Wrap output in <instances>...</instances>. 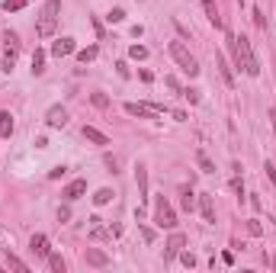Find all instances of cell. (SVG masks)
Returning <instances> with one entry per match:
<instances>
[{"label": "cell", "instance_id": "f6af8a7d", "mask_svg": "<svg viewBox=\"0 0 276 273\" xmlns=\"http://www.w3.org/2000/svg\"><path fill=\"white\" fill-rule=\"evenodd\" d=\"M270 126H273V135H276V110H270Z\"/></svg>", "mask_w": 276, "mask_h": 273}, {"label": "cell", "instance_id": "f1b7e54d", "mask_svg": "<svg viewBox=\"0 0 276 273\" xmlns=\"http://www.w3.org/2000/svg\"><path fill=\"white\" fill-rule=\"evenodd\" d=\"M90 103H93V106H100V110H106V106H109V96H106V93H93Z\"/></svg>", "mask_w": 276, "mask_h": 273}, {"label": "cell", "instance_id": "d590c367", "mask_svg": "<svg viewBox=\"0 0 276 273\" xmlns=\"http://www.w3.org/2000/svg\"><path fill=\"white\" fill-rule=\"evenodd\" d=\"M180 260H183L186 267H196V257H193V254H189V251H180Z\"/></svg>", "mask_w": 276, "mask_h": 273}, {"label": "cell", "instance_id": "5bb4252c", "mask_svg": "<svg viewBox=\"0 0 276 273\" xmlns=\"http://www.w3.org/2000/svg\"><path fill=\"white\" fill-rule=\"evenodd\" d=\"M71 51H74V39L71 36L55 39V45H51V55H55V58H64V55H71Z\"/></svg>", "mask_w": 276, "mask_h": 273}, {"label": "cell", "instance_id": "ba28073f", "mask_svg": "<svg viewBox=\"0 0 276 273\" xmlns=\"http://www.w3.org/2000/svg\"><path fill=\"white\" fill-rule=\"evenodd\" d=\"M84 193H87V180H71V183L61 190V196H64L67 202H74V199H81Z\"/></svg>", "mask_w": 276, "mask_h": 273}, {"label": "cell", "instance_id": "7402d4cb", "mask_svg": "<svg viewBox=\"0 0 276 273\" xmlns=\"http://www.w3.org/2000/svg\"><path fill=\"white\" fill-rule=\"evenodd\" d=\"M97 55H100V48H97V45H87V48L77 51V61H81V65H87V61H93Z\"/></svg>", "mask_w": 276, "mask_h": 273}, {"label": "cell", "instance_id": "8992f818", "mask_svg": "<svg viewBox=\"0 0 276 273\" xmlns=\"http://www.w3.org/2000/svg\"><path fill=\"white\" fill-rule=\"evenodd\" d=\"M45 122H48L51 129H64V126H67V110H64V106H58V103H55V106H48Z\"/></svg>", "mask_w": 276, "mask_h": 273}, {"label": "cell", "instance_id": "d4e9b609", "mask_svg": "<svg viewBox=\"0 0 276 273\" xmlns=\"http://www.w3.org/2000/svg\"><path fill=\"white\" fill-rule=\"evenodd\" d=\"M26 7H29V0H7L4 10L7 13H16V10H26Z\"/></svg>", "mask_w": 276, "mask_h": 273}, {"label": "cell", "instance_id": "1f68e13d", "mask_svg": "<svg viewBox=\"0 0 276 273\" xmlns=\"http://www.w3.org/2000/svg\"><path fill=\"white\" fill-rule=\"evenodd\" d=\"M106 20H109V23H122V20H125V10H119V7H113Z\"/></svg>", "mask_w": 276, "mask_h": 273}, {"label": "cell", "instance_id": "52a82bcc", "mask_svg": "<svg viewBox=\"0 0 276 273\" xmlns=\"http://www.w3.org/2000/svg\"><path fill=\"white\" fill-rule=\"evenodd\" d=\"M215 68H219V74H222V81H225L228 87H235V68L225 61V55L222 51H215Z\"/></svg>", "mask_w": 276, "mask_h": 273}, {"label": "cell", "instance_id": "484cf974", "mask_svg": "<svg viewBox=\"0 0 276 273\" xmlns=\"http://www.w3.org/2000/svg\"><path fill=\"white\" fill-rule=\"evenodd\" d=\"M4 42H7V48H16V51H20V36H16L13 29H7V32H4Z\"/></svg>", "mask_w": 276, "mask_h": 273}, {"label": "cell", "instance_id": "3957f363", "mask_svg": "<svg viewBox=\"0 0 276 273\" xmlns=\"http://www.w3.org/2000/svg\"><path fill=\"white\" fill-rule=\"evenodd\" d=\"M167 51H170V58H174L177 65H180V71H186L189 77H196V74H199V61L189 55V48L183 45V42H170V45H167Z\"/></svg>", "mask_w": 276, "mask_h": 273}, {"label": "cell", "instance_id": "6da1fadb", "mask_svg": "<svg viewBox=\"0 0 276 273\" xmlns=\"http://www.w3.org/2000/svg\"><path fill=\"white\" fill-rule=\"evenodd\" d=\"M228 48H231V55H235V68H238V71H244L247 77L260 74V61H257V55L251 51V42H247L244 36H231V32H228Z\"/></svg>", "mask_w": 276, "mask_h": 273}, {"label": "cell", "instance_id": "bcb514c9", "mask_svg": "<svg viewBox=\"0 0 276 273\" xmlns=\"http://www.w3.org/2000/svg\"><path fill=\"white\" fill-rule=\"evenodd\" d=\"M273 270H276V257H273Z\"/></svg>", "mask_w": 276, "mask_h": 273}, {"label": "cell", "instance_id": "ee69618b", "mask_svg": "<svg viewBox=\"0 0 276 273\" xmlns=\"http://www.w3.org/2000/svg\"><path fill=\"white\" fill-rule=\"evenodd\" d=\"M138 77H142L145 84H151V81H154V74H151V71H138Z\"/></svg>", "mask_w": 276, "mask_h": 273}, {"label": "cell", "instance_id": "8d00e7d4", "mask_svg": "<svg viewBox=\"0 0 276 273\" xmlns=\"http://www.w3.org/2000/svg\"><path fill=\"white\" fill-rule=\"evenodd\" d=\"M247 232H251V235H263V225L254 219V222H247Z\"/></svg>", "mask_w": 276, "mask_h": 273}, {"label": "cell", "instance_id": "f35d334b", "mask_svg": "<svg viewBox=\"0 0 276 273\" xmlns=\"http://www.w3.org/2000/svg\"><path fill=\"white\" fill-rule=\"evenodd\" d=\"M116 71H119V77H128V74H132V71H128V65H125V61H116Z\"/></svg>", "mask_w": 276, "mask_h": 273}, {"label": "cell", "instance_id": "2e32d148", "mask_svg": "<svg viewBox=\"0 0 276 273\" xmlns=\"http://www.w3.org/2000/svg\"><path fill=\"white\" fill-rule=\"evenodd\" d=\"M13 129H16V122H13V116H10V113H0V138H10L13 135Z\"/></svg>", "mask_w": 276, "mask_h": 273}, {"label": "cell", "instance_id": "277c9868", "mask_svg": "<svg viewBox=\"0 0 276 273\" xmlns=\"http://www.w3.org/2000/svg\"><path fill=\"white\" fill-rule=\"evenodd\" d=\"M154 225H158V228H170V232L177 228V212L170 209V202L164 196L154 199Z\"/></svg>", "mask_w": 276, "mask_h": 273}, {"label": "cell", "instance_id": "d6a6232c", "mask_svg": "<svg viewBox=\"0 0 276 273\" xmlns=\"http://www.w3.org/2000/svg\"><path fill=\"white\" fill-rule=\"evenodd\" d=\"M231 190L238 193V199H244V183H241V177H235V180H231Z\"/></svg>", "mask_w": 276, "mask_h": 273}, {"label": "cell", "instance_id": "cb8c5ba5", "mask_svg": "<svg viewBox=\"0 0 276 273\" xmlns=\"http://www.w3.org/2000/svg\"><path fill=\"white\" fill-rule=\"evenodd\" d=\"M13 65H16V48H7L4 51V65H0V68H4V71H13Z\"/></svg>", "mask_w": 276, "mask_h": 273}, {"label": "cell", "instance_id": "44dd1931", "mask_svg": "<svg viewBox=\"0 0 276 273\" xmlns=\"http://www.w3.org/2000/svg\"><path fill=\"white\" fill-rule=\"evenodd\" d=\"M106 202H113V190H109V187H103V190L93 193V206H106Z\"/></svg>", "mask_w": 276, "mask_h": 273}, {"label": "cell", "instance_id": "836d02e7", "mask_svg": "<svg viewBox=\"0 0 276 273\" xmlns=\"http://www.w3.org/2000/svg\"><path fill=\"white\" fill-rule=\"evenodd\" d=\"M263 171H266V177H270V183H273V190H276V167H273L270 161H266V164H263Z\"/></svg>", "mask_w": 276, "mask_h": 273}, {"label": "cell", "instance_id": "7c38bea8", "mask_svg": "<svg viewBox=\"0 0 276 273\" xmlns=\"http://www.w3.org/2000/svg\"><path fill=\"white\" fill-rule=\"evenodd\" d=\"M199 212L205 222H215V199H212V193H199Z\"/></svg>", "mask_w": 276, "mask_h": 273}, {"label": "cell", "instance_id": "ac0fdd59", "mask_svg": "<svg viewBox=\"0 0 276 273\" xmlns=\"http://www.w3.org/2000/svg\"><path fill=\"white\" fill-rule=\"evenodd\" d=\"M45 260H48V270H51V273H64V270H67L64 257H61V254H55V251H51V254H48Z\"/></svg>", "mask_w": 276, "mask_h": 273}, {"label": "cell", "instance_id": "4fadbf2b", "mask_svg": "<svg viewBox=\"0 0 276 273\" xmlns=\"http://www.w3.org/2000/svg\"><path fill=\"white\" fill-rule=\"evenodd\" d=\"M84 138H87V142H93V145H100V148L109 145V135H106V132H100L97 126H84Z\"/></svg>", "mask_w": 276, "mask_h": 273}, {"label": "cell", "instance_id": "30bf717a", "mask_svg": "<svg viewBox=\"0 0 276 273\" xmlns=\"http://www.w3.org/2000/svg\"><path fill=\"white\" fill-rule=\"evenodd\" d=\"M29 251L36 254V257H48V254H51L48 238H45V235H32V238H29Z\"/></svg>", "mask_w": 276, "mask_h": 273}, {"label": "cell", "instance_id": "74e56055", "mask_svg": "<svg viewBox=\"0 0 276 273\" xmlns=\"http://www.w3.org/2000/svg\"><path fill=\"white\" fill-rule=\"evenodd\" d=\"M164 84H167V87H170V90H177V93H180V90H183V87H180V81H177V77H164Z\"/></svg>", "mask_w": 276, "mask_h": 273}, {"label": "cell", "instance_id": "ab89813d", "mask_svg": "<svg viewBox=\"0 0 276 273\" xmlns=\"http://www.w3.org/2000/svg\"><path fill=\"white\" fill-rule=\"evenodd\" d=\"M106 167H109V171H119V157H113V154H106Z\"/></svg>", "mask_w": 276, "mask_h": 273}, {"label": "cell", "instance_id": "7bdbcfd3", "mask_svg": "<svg viewBox=\"0 0 276 273\" xmlns=\"http://www.w3.org/2000/svg\"><path fill=\"white\" fill-rule=\"evenodd\" d=\"M170 116H174L177 122H186V119H189V116H186V113H183V110H170Z\"/></svg>", "mask_w": 276, "mask_h": 273}, {"label": "cell", "instance_id": "9a60e30c", "mask_svg": "<svg viewBox=\"0 0 276 273\" xmlns=\"http://www.w3.org/2000/svg\"><path fill=\"white\" fill-rule=\"evenodd\" d=\"M205 16H209V23L215 26V29H222V20H219V7H215V0H199Z\"/></svg>", "mask_w": 276, "mask_h": 273}, {"label": "cell", "instance_id": "d6986e66", "mask_svg": "<svg viewBox=\"0 0 276 273\" xmlns=\"http://www.w3.org/2000/svg\"><path fill=\"white\" fill-rule=\"evenodd\" d=\"M32 74H45V51L42 48H36V55H32Z\"/></svg>", "mask_w": 276, "mask_h": 273}, {"label": "cell", "instance_id": "ffe728a7", "mask_svg": "<svg viewBox=\"0 0 276 273\" xmlns=\"http://www.w3.org/2000/svg\"><path fill=\"white\" fill-rule=\"evenodd\" d=\"M196 164H199L202 174H215V164L209 161V154H205V151H196Z\"/></svg>", "mask_w": 276, "mask_h": 273}, {"label": "cell", "instance_id": "83f0119b", "mask_svg": "<svg viewBox=\"0 0 276 273\" xmlns=\"http://www.w3.org/2000/svg\"><path fill=\"white\" fill-rule=\"evenodd\" d=\"M180 96H183V100H189V103H199V100H202L199 90H193V87H183V90H180Z\"/></svg>", "mask_w": 276, "mask_h": 273}, {"label": "cell", "instance_id": "8fae6325", "mask_svg": "<svg viewBox=\"0 0 276 273\" xmlns=\"http://www.w3.org/2000/svg\"><path fill=\"white\" fill-rule=\"evenodd\" d=\"M84 260H87L90 267H106V263H109V254L100 251V248H87V251H84Z\"/></svg>", "mask_w": 276, "mask_h": 273}, {"label": "cell", "instance_id": "b9f144b4", "mask_svg": "<svg viewBox=\"0 0 276 273\" xmlns=\"http://www.w3.org/2000/svg\"><path fill=\"white\" fill-rule=\"evenodd\" d=\"M67 219H71V209L61 206V209H58V222H67Z\"/></svg>", "mask_w": 276, "mask_h": 273}, {"label": "cell", "instance_id": "7a4b0ae2", "mask_svg": "<svg viewBox=\"0 0 276 273\" xmlns=\"http://www.w3.org/2000/svg\"><path fill=\"white\" fill-rule=\"evenodd\" d=\"M58 13H61V0H45V7H42V13H39V23H36L39 39H51V36H55Z\"/></svg>", "mask_w": 276, "mask_h": 273}, {"label": "cell", "instance_id": "e575fe53", "mask_svg": "<svg viewBox=\"0 0 276 273\" xmlns=\"http://www.w3.org/2000/svg\"><path fill=\"white\" fill-rule=\"evenodd\" d=\"M64 171H67V167H64V164H58V167H51V171H48V177H51V180H58V177H64Z\"/></svg>", "mask_w": 276, "mask_h": 273}, {"label": "cell", "instance_id": "5b68a950", "mask_svg": "<svg viewBox=\"0 0 276 273\" xmlns=\"http://www.w3.org/2000/svg\"><path fill=\"white\" fill-rule=\"evenodd\" d=\"M186 248V235L183 232H177L174 228V235L167 238V244H164V263H170V260H177L180 257V251Z\"/></svg>", "mask_w": 276, "mask_h": 273}, {"label": "cell", "instance_id": "e0dca14e", "mask_svg": "<svg viewBox=\"0 0 276 273\" xmlns=\"http://www.w3.org/2000/svg\"><path fill=\"white\" fill-rule=\"evenodd\" d=\"M180 206H183L186 212H193V209H196V193H193V187L180 190Z\"/></svg>", "mask_w": 276, "mask_h": 273}, {"label": "cell", "instance_id": "9c48e42d", "mask_svg": "<svg viewBox=\"0 0 276 273\" xmlns=\"http://www.w3.org/2000/svg\"><path fill=\"white\" fill-rule=\"evenodd\" d=\"M135 183H138V199H148V167L145 164H138L135 167Z\"/></svg>", "mask_w": 276, "mask_h": 273}, {"label": "cell", "instance_id": "4316f807", "mask_svg": "<svg viewBox=\"0 0 276 273\" xmlns=\"http://www.w3.org/2000/svg\"><path fill=\"white\" fill-rule=\"evenodd\" d=\"M128 58L145 61V58H148V48H145V45H132V48H128Z\"/></svg>", "mask_w": 276, "mask_h": 273}, {"label": "cell", "instance_id": "f546056e", "mask_svg": "<svg viewBox=\"0 0 276 273\" xmlns=\"http://www.w3.org/2000/svg\"><path fill=\"white\" fill-rule=\"evenodd\" d=\"M138 232H142V238H145V241H148V244L154 241V238H158V232H154L151 225H138Z\"/></svg>", "mask_w": 276, "mask_h": 273}, {"label": "cell", "instance_id": "603a6c76", "mask_svg": "<svg viewBox=\"0 0 276 273\" xmlns=\"http://www.w3.org/2000/svg\"><path fill=\"white\" fill-rule=\"evenodd\" d=\"M90 238L93 241H106V238H113V232H106L100 222H93V228H90Z\"/></svg>", "mask_w": 276, "mask_h": 273}, {"label": "cell", "instance_id": "4dcf8cb0", "mask_svg": "<svg viewBox=\"0 0 276 273\" xmlns=\"http://www.w3.org/2000/svg\"><path fill=\"white\" fill-rule=\"evenodd\" d=\"M7 263H10V267H13V270H23V273H26V270H29V263H23L20 257H13V254H7Z\"/></svg>", "mask_w": 276, "mask_h": 273}, {"label": "cell", "instance_id": "60d3db41", "mask_svg": "<svg viewBox=\"0 0 276 273\" xmlns=\"http://www.w3.org/2000/svg\"><path fill=\"white\" fill-rule=\"evenodd\" d=\"M254 23L260 26V29H263V26H266V20H263V10H260V7H257V10H254Z\"/></svg>", "mask_w": 276, "mask_h": 273}]
</instances>
